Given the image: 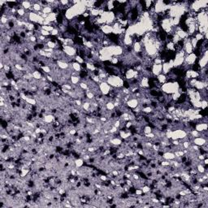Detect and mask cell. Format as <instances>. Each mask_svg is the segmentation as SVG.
Segmentation results:
<instances>
[{"label": "cell", "instance_id": "obj_1", "mask_svg": "<svg viewBox=\"0 0 208 208\" xmlns=\"http://www.w3.org/2000/svg\"><path fill=\"white\" fill-rule=\"evenodd\" d=\"M106 83L113 88H121L123 87L124 80L119 76L110 75L106 79Z\"/></svg>", "mask_w": 208, "mask_h": 208}, {"label": "cell", "instance_id": "obj_2", "mask_svg": "<svg viewBox=\"0 0 208 208\" xmlns=\"http://www.w3.org/2000/svg\"><path fill=\"white\" fill-rule=\"evenodd\" d=\"M99 89L102 93V94H103L104 96H106L107 94H109L110 91H111V86H110L106 81H103V82H100L99 85Z\"/></svg>", "mask_w": 208, "mask_h": 208}, {"label": "cell", "instance_id": "obj_3", "mask_svg": "<svg viewBox=\"0 0 208 208\" xmlns=\"http://www.w3.org/2000/svg\"><path fill=\"white\" fill-rule=\"evenodd\" d=\"M198 66L200 68L207 67V50H206L201 56V59L198 61Z\"/></svg>", "mask_w": 208, "mask_h": 208}, {"label": "cell", "instance_id": "obj_4", "mask_svg": "<svg viewBox=\"0 0 208 208\" xmlns=\"http://www.w3.org/2000/svg\"><path fill=\"white\" fill-rule=\"evenodd\" d=\"M126 104H127V106L128 108H130L131 110H133L139 105V102H138V100L137 99L132 98L126 102Z\"/></svg>", "mask_w": 208, "mask_h": 208}, {"label": "cell", "instance_id": "obj_5", "mask_svg": "<svg viewBox=\"0 0 208 208\" xmlns=\"http://www.w3.org/2000/svg\"><path fill=\"white\" fill-rule=\"evenodd\" d=\"M192 143L197 145L198 146H202L205 144L207 143V139H205V138H202V137H197V138H194L193 139Z\"/></svg>", "mask_w": 208, "mask_h": 208}, {"label": "cell", "instance_id": "obj_6", "mask_svg": "<svg viewBox=\"0 0 208 208\" xmlns=\"http://www.w3.org/2000/svg\"><path fill=\"white\" fill-rule=\"evenodd\" d=\"M100 29H101L102 33H104L105 35H110V34H111L113 31L112 27H111V25H106V24L102 25V26L100 27Z\"/></svg>", "mask_w": 208, "mask_h": 208}, {"label": "cell", "instance_id": "obj_7", "mask_svg": "<svg viewBox=\"0 0 208 208\" xmlns=\"http://www.w3.org/2000/svg\"><path fill=\"white\" fill-rule=\"evenodd\" d=\"M195 130H197V132H202V131L207 130V123H204V122H198L196 124V125L194 126Z\"/></svg>", "mask_w": 208, "mask_h": 208}, {"label": "cell", "instance_id": "obj_8", "mask_svg": "<svg viewBox=\"0 0 208 208\" xmlns=\"http://www.w3.org/2000/svg\"><path fill=\"white\" fill-rule=\"evenodd\" d=\"M176 156H175V154L173 151H165L163 152V159H165V160H173L175 159Z\"/></svg>", "mask_w": 208, "mask_h": 208}, {"label": "cell", "instance_id": "obj_9", "mask_svg": "<svg viewBox=\"0 0 208 208\" xmlns=\"http://www.w3.org/2000/svg\"><path fill=\"white\" fill-rule=\"evenodd\" d=\"M21 4L22 7L26 11H28L33 6L32 2H30V1H24V2H21Z\"/></svg>", "mask_w": 208, "mask_h": 208}]
</instances>
